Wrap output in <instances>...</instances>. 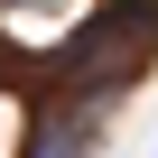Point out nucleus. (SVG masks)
<instances>
[{
    "instance_id": "obj_1",
    "label": "nucleus",
    "mask_w": 158,
    "mask_h": 158,
    "mask_svg": "<svg viewBox=\"0 0 158 158\" xmlns=\"http://www.w3.org/2000/svg\"><path fill=\"white\" fill-rule=\"evenodd\" d=\"M112 10H149V0H112Z\"/></svg>"
}]
</instances>
